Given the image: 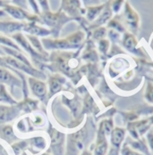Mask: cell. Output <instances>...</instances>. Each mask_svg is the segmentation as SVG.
<instances>
[{
	"mask_svg": "<svg viewBox=\"0 0 153 155\" xmlns=\"http://www.w3.org/2000/svg\"><path fill=\"white\" fill-rule=\"evenodd\" d=\"M40 17L41 23L42 25H45L47 29H49L53 38H57L60 34L62 28L66 23L73 21L60 9L57 12H52L51 10L42 12L40 15Z\"/></svg>",
	"mask_w": 153,
	"mask_h": 155,
	"instance_id": "obj_1",
	"label": "cell"
},
{
	"mask_svg": "<svg viewBox=\"0 0 153 155\" xmlns=\"http://www.w3.org/2000/svg\"><path fill=\"white\" fill-rule=\"evenodd\" d=\"M83 5L82 0H61L60 10L73 21L82 22L85 15V6Z\"/></svg>",
	"mask_w": 153,
	"mask_h": 155,
	"instance_id": "obj_2",
	"label": "cell"
},
{
	"mask_svg": "<svg viewBox=\"0 0 153 155\" xmlns=\"http://www.w3.org/2000/svg\"><path fill=\"white\" fill-rule=\"evenodd\" d=\"M124 20L132 32H136L140 25V16L131 5L125 1L124 5Z\"/></svg>",
	"mask_w": 153,
	"mask_h": 155,
	"instance_id": "obj_3",
	"label": "cell"
},
{
	"mask_svg": "<svg viewBox=\"0 0 153 155\" xmlns=\"http://www.w3.org/2000/svg\"><path fill=\"white\" fill-rule=\"evenodd\" d=\"M126 128L115 127L109 135V142L111 148L120 152V149L126 138Z\"/></svg>",
	"mask_w": 153,
	"mask_h": 155,
	"instance_id": "obj_4",
	"label": "cell"
},
{
	"mask_svg": "<svg viewBox=\"0 0 153 155\" xmlns=\"http://www.w3.org/2000/svg\"><path fill=\"white\" fill-rule=\"evenodd\" d=\"M22 31H24L28 35H33L36 37H42L47 38V36L51 35V31L47 27H44L42 24L39 22H25Z\"/></svg>",
	"mask_w": 153,
	"mask_h": 155,
	"instance_id": "obj_5",
	"label": "cell"
},
{
	"mask_svg": "<svg viewBox=\"0 0 153 155\" xmlns=\"http://www.w3.org/2000/svg\"><path fill=\"white\" fill-rule=\"evenodd\" d=\"M108 136L102 131L98 129L96 143L93 145V155H107L109 150Z\"/></svg>",
	"mask_w": 153,
	"mask_h": 155,
	"instance_id": "obj_6",
	"label": "cell"
},
{
	"mask_svg": "<svg viewBox=\"0 0 153 155\" xmlns=\"http://www.w3.org/2000/svg\"><path fill=\"white\" fill-rule=\"evenodd\" d=\"M25 22L18 21H0V32L5 35H13L21 32L23 30Z\"/></svg>",
	"mask_w": 153,
	"mask_h": 155,
	"instance_id": "obj_7",
	"label": "cell"
},
{
	"mask_svg": "<svg viewBox=\"0 0 153 155\" xmlns=\"http://www.w3.org/2000/svg\"><path fill=\"white\" fill-rule=\"evenodd\" d=\"M51 137V147L55 155H62L63 153V144L65 141V134L61 132L52 129L50 132Z\"/></svg>",
	"mask_w": 153,
	"mask_h": 155,
	"instance_id": "obj_8",
	"label": "cell"
},
{
	"mask_svg": "<svg viewBox=\"0 0 153 155\" xmlns=\"http://www.w3.org/2000/svg\"><path fill=\"white\" fill-rule=\"evenodd\" d=\"M113 11L110 7L109 1L107 2V5L105 6V8L103 9V11L100 13V15L98 16V18L94 21L93 22H91L90 24V30L91 29H94V28H97V27H100V26H103L104 24L108 23L109 22L110 20L112 19V16H113Z\"/></svg>",
	"mask_w": 153,
	"mask_h": 155,
	"instance_id": "obj_9",
	"label": "cell"
},
{
	"mask_svg": "<svg viewBox=\"0 0 153 155\" xmlns=\"http://www.w3.org/2000/svg\"><path fill=\"white\" fill-rule=\"evenodd\" d=\"M107 3H102L100 5H87L85 6V19L89 22H93L98 16L100 15V13L105 8Z\"/></svg>",
	"mask_w": 153,
	"mask_h": 155,
	"instance_id": "obj_10",
	"label": "cell"
},
{
	"mask_svg": "<svg viewBox=\"0 0 153 155\" xmlns=\"http://www.w3.org/2000/svg\"><path fill=\"white\" fill-rule=\"evenodd\" d=\"M125 141L127 142V143L131 146L132 148L141 153L144 155H151V151L148 147V144H147V142H146V139L145 137H141L140 139H137V140H133V139H130V140H126Z\"/></svg>",
	"mask_w": 153,
	"mask_h": 155,
	"instance_id": "obj_11",
	"label": "cell"
},
{
	"mask_svg": "<svg viewBox=\"0 0 153 155\" xmlns=\"http://www.w3.org/2000/svg\"><path fill=\"white\" fill-rule=\"evenodd\" d=\"M122 42L123 46L125 47V48H126V50L135 53L137 51V45H138V41L135 38L134 34L132 32H125L123 35V39H122Z\"/></svg>",
	"mask_w": 153,
	"mask_h": 155,
	"instance_id": "obj_12",
	"label": "cell"
},
{
	"mask_svg": "<svg viewBox=\"0 0 153 155\" xmlns=\"http://www.w3.org/2000/svg\"><path fill=\"white\" fill-rule=\"evenodd\" d=\"M30 85L32 92L40 98H42L47 93V86L43 82L36 80L34 78H30Z\"/></svg>",
	"mask_w": 153,
	"mask_h": 155,
	"instance_id": "obj_13",
	"label": "cell"
},
{
	"mask_svg": "<svg viewBox=\"0 0 153 155\" xmlns=\"http://www.w3.org/2000/svg\"><path fill=\"white\" fill-rule=\"evenodd\" d=\"M5 60L6 62H8L10 65L14 66V67H17V68H21L22 70L25 71V72H26V73H28V74H34V75H38V76H41V73L37 72L35 69H33L31 67H30V66L28 67L26 64H24V63H22V62H21V61H18V60L15 59L14 58L7 57V58H5Z\"/></svg>",
	"mask_w": 153,
	"mask_h": 155,
	"instance_id": "obj_14",
	"label": "cell"
},
{
	"mask_svg": "<svg viewBox=\"0 0 153 155\" xmlns=\"http://www.w3.org/2000/svg\"><path fill=\"white\" fill-rule=\"evenodd\" d=\"M16 110L7 106H0V123L8 122L15 117Z\"/></svg>",
	"mask_w": 153,
	"mask_h": 155,
	"instance_id": "obj_15",
	"label": "cell"
},
{
	"mask_svg": "<svg viewBox=\"0 0 153 155\" xmlns=\"http://www.w3.org/2000/svg\"><path fill=\"white\" fill-rule=\"evenodd\" d=\"M115 127L114 126V122H113V119L112 118H107V119H104L102 120L99 125V130L102 131L103 133L105 134L108 137H109L110 134L112 132L113 128Z\"/></svg>",
	"mask_w": 153,
	"mask_h": 155,
	"instance_id": "obj_16",
	"label": "cell"
},
{
	"mask_svg": "<svg viewBox=\"0 0 153 155\" xmlns=\"http://www.w3.org/2000/svg\"><path fill=\"white\" fill-rule=\"evenodd\" d=\"M0 134L8 143H11L12 141L16 139V137L15 136V134H14L13 127L11 126H8V125L0 127Z\"/></svg>",
	"mask_w": 153,
	"mask_h": 155,
	"instance_id": "obj_17",
	"label": "cell"
},
{
	"mask_svg": "<svg viewBox=\"0 0 153 155\" xmlns=\"http://www.w3.org/2000/svg\"><path fill=\"white\" fill-rule=\"evenodd\" d=\"M0 81L2 83H5V84H12L14 83L19 84V82L15 79V77L7 70L0 68Z\"/></svg>",
	"mask_w": 153,
	"mask_h": 155,
	"instance_id": "obj_18",
	"label": "cell"
},
{
	"mask_svg": "<svg viewBox=\"0 0 153 155\" xmlns=\"http://www.w3.org/2000/svg\"><path fill=\"white\" fill-rule=\"evenodd\" d=\"M92 33H91V36H92V39L95 40V41H100V40H103L105 39L106 35L108 34V31H107V28H105L104 26H100V27H97V28H94L92 29Z\"/></svg>",
	"mask_w": 153,
	"mask_h": 155,
	"instance_id": "obj_19",
	"label": "cell"
},
{
	"mask_svg": "<svg viewBox=\"0 0 153 155\" xmlns=\"http://www.w3.org/2000/svg\"><path fill=\"white\" fill-rule=\"evenodd\" d=\"M107 24H108V28H109L111 30H114L116 31H118L119 33L120 32H124V33L125 32L124 25L121 23V22H119L116 18H112Z\"/></svg>",
	"mask_w": 153,
	"mask_h": 155,
	"instance_id": "obj_20",
	"label": "cell"
},
{
	"mask_svg": "<svg viewBox=\"0 0 153 155\" xmlns=\"http://www.w3.org/2000/svg\"><path fill=\"white\" fill-rule=\"evenodd\" d=\"M120 155H144L135 150H133L131 146L127 143L126 141L123 143L121 149H120Z\"/></svg>",
	"mask_w": 153,
	"mask_h": 155,
	"instance_id": "obj_21",
	"label": "cell"
},
{
	"mask_svg": "<svg viewBox=\"0 0 153 155\" xmlns=\"http://www.w3.org/2000/svg\"><path fill=\"white\" fill-rule=\"evenodd\" d=\"M0 44H2L3 46L9 47V48H15L16 50H19V47L12 39H10V38L6 37L5 35H2V34H0Z\"/></svg>",
	"mask_w": 153,
	"mask_h": 155,
	"instance_id": "obj_22",
	"label": "cell"
},
{
	"mask_svg": "<svg viewBox=\"0 0 153 155\" xmlns=\"http://www.w3.org/2000/svg\"><path fill=\"white\" fill-rule=\"evenodd\" d=\"M125 3V0H110L109 5L113 13L115 14L119 13L122 7H124Z\"/></svg>",
	"mask_w": 153,
	"mask_h": 155,
	"instance_id": "obj_23",
	"label": "cell"
},
{
	"mask_svg": "<svg viewBox=\"0 0 153 155\" xmlns=\"http://www.w3.org/2000/svg\"><path fill=\"white\" fill-rule=\"evenodd\" d=\"M144 97L146 99V101L153 104V83L152 82H148L147 83V86H146V91H145V94Z\"/></svg>",
	"mask_w": 153,
	"mask_h": 155,
	"instance_id": "obj_24",
	"label": "cell"
},
{
	"mask_svg": "<svg viewBox=\"0 0 153 155\" xmlns=\"http://www.w3.org/2000/svg\"><path fill=\"white\" fill-rule=\"evenodd\" d=\"M110 42L109 40L107 39H103V40H100L98 41V47H99V51L102 53V54H107L109 49Z\"/></svg>",
	"mask_w": 153,
	"mask_h": 155,
	"instance_id": "obj_25",
	"label": "cell"
},
{
	"mask_svg": "<svg viewBox=\"0 0 153 155\" xmlns=\"http://www.w3.org/2000/svg\"><path fill=\"white\" fill-rule=\"evenodd\" d=\"M31 143L34 147H36L38 149H41V150H43L46 147V142H45L44 138H42V137H34V138H32L31 140Z\"/></svg>",
	"mask_w": 153,
	"mask_h": 155,
	"instance_id": "obj_26",
	"label": "cell"
},
{
	"mask_svg": "<svg viewBox=\"0 0 153 155\" xmlns=\"http://www.w3.org/2000/svg\"><path fill=\"white\" fill-rule=\"evenodd\" d=\"M61 86H62V85H61V84L59 83L58 79L53 78V79L51 80V82H50V91H51L52 93H56V92L59 91L60 89H61Z\"/></svg>",
	"mask_w": 153,
	"mask_h": 155,
	"instance_id": "obj_27",
	"label": "cell"
},
{
	"mask_svg": "<svg viewBox=\"0 0 153 155\" xmlns=\"http://www.w3.org/2000/svg\"><path fill=\"white\" fill-rule=\"evenodd\" d=\"M39 6H40V9L42 12H47V11H49L50 10V6H49V1L48 0H36Z\"/></svg>",
	"mask_w": 153,
	"mask_h": 155,
	"instance_id": "obj_28",
	"label": "cell"
},
{
	"mask_svg": "<svg viewBox=\"0 0 153 155\" xmlns=\"http://www.w3.org/2000/svg\"><path fill=\"white\" fill-rule=\"evenodd\" d=\"M145 139H146V142H147L150 151L153 152V131L151 129L145 134Z\"/></svg>",
	"mask_w": 153,
	"mask_h": 155,
	"instance_id": "obj_29",
	"label": "cell"
},
{
	"mask_svg": "<svg viewBox=\"0 0 153 155\" xmlns=\"http://www.w3.org/2000/svg\"><path fill=\"white\" fill-rule=\"evenodd\" d=\"M10 3H11V1H9V0H0V8L3 9L5 5H7Z\"/></svg>",
	"mask_w": 153,
	"mask_h": 155,
	"instance_id": "obj_30",
	"label": "cell"
},
{
	"mask_svg": "<svg viewBox=\"0 0 153 155\" xmlns=\"http://www.w3.org/2000/svg\"><path fill=\"white\" fill-rule=\"evenodd\" d=\"M80 155H93L92 150H89V149H84Z\"/></svg>",
	"mask_w": 153,
	"mask_h": 155,
	"instance_id": "obj_31",
	"label": "cell"
},
{
	"mask_svg": "<svg viewBox=\"0 0 153 155\" xmlns=\"http://www.w3.org/2000/svg\"><path fill=\"white\" fill-rule=\"evenodd\" d=\"M6 15H7V14L5 12V10L0 8V19H1V18H4V17H5Z\"/></svg>",
	"mask_w": 153,
	"mask_h": 155,
	"instance_id": "obj_32",
	"label": "cell"
},
{
	"mask_svg": "<svg viewBox=\"0 0 153 155\" xmlns=\"http://www.w3.org/2000/svg\"><path fill=\"white\" fill-rule=\"evenodd\" d=\"M91 1H92V0H82L83 4H84V5H85V6H87L88 4H89V3H90Z\"/></svg>",
	"mask_w": 153,
	"mask_h": 155,
	"instance_id": "obj_33",
	"label": "cell"
},
{
	"mask_svg": "<svg viewBox=\"0 0 153 155\" xmlns=\"http://www.w3.org/2000/svg\"><path fill=\"white\" fill-rule=\"evenodd\" d=\"M102 3H107V1H109V0H101Z\"/></svg>",
	"mask_w": 153,
	"mask_h": 155,
	"instance_id": "obj_34",
	"label": "cell"
},
{
	"mask_svg": "<svg viewBox=\"0 0 153 155\" xmlns=\"http://www.w3.org/2000/svg\"><path fill=\"white\" fill-rule=\"evenodd\" d=\"M41 155H50V154H48V153H43V154H41Z\"/></svg>",
	"mask_w": 153,
	"mask_h": 155,
	"instance_id": "obj_35",
	"label": "cell"
},
{
	"mask_svg": "<svg viewBox=\"0 0 153 155\" xmlns=\"http://www.w3.org/2000/svg\"><path fill=\"white\" fill-rule=\"evenodd\" d=\"M151 130H152V131H153V127H152V128H151Z\"/></svg>",
	"mask_w": 153,
	"mask_h": 155,
	"instance_id": "obj_36",
	"label": "cell"
}]
</instances>
